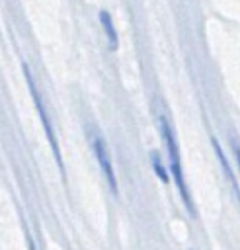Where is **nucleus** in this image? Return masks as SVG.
Returning a JSON list of instances; mask_svg holds the SVG:
<instances>
[{"instance_id":"obj_1","label":"nucleus","mask_w":240,"mask_h":250,"mask_svg":"<svg viewBox=\"0 0 240 250\" xmlns=\"http://www.w3.org/2000/svg\"><path fill=\"white\" fill-rule=\"evenodd\" d=\"M158 123H160V133H162V139H164V145H166V150H168V160H170V170H172V176H174V182L178 186V191L185 203V207L189 211H193L191 207V197H189V191H187V186H185V180H183V170H181V164H180V150H178V143H176V137H174V131L168 123V119L164 115L158 117Z\"/></svg>"},{"instance_id":"obj_2","label":"nucleus","mask_w":240,"mask_h":250,"mask_svg":"<svg viewBox=\"0 0 240 250\" xmlns=\"http://www.w3.org/2000/svg\"><path fill=\"white\" fill-rule=\"evenodd\" d=\"M23 74H25V80H27V86H29V92H31V98H33V104H35V107H37V111H39V117H41V121H43V127H45V133H47L49 145H51V148H53L55 160H57L59 168L62 170V158H60V150H59V145H57V139H55V133H53V127H51V119L47 117L45 104H43V100H41V96H39V92H37V86H35V82H33V76H31V72H29V68H27L25 64H23Z\"/></svg>"},{"instance_id":"obj_3","label":"nucleus","mask_w":240,"mask_h":250,"mask_svg":"<svg viewBox=\"0 0 240 250\" xmlns=\"http://www.w3.org/2000/svg\"><path fill=\"white\" fill-rule=\"evenodd\" d=\"M90 143H92L96 160H98V164H100V168H101V172H103V176H105V180H107L111 191L117 193V180H115V172H113V164H111V154H109V150H107L105 141H103L98 133H94V135L90 137Z\"/></svg>"},{"instance_id":"obj_4","label":"nucleus","mask_w":240,"mask_h":250,"mask_svg":"<svg viewBox=\"0 0 240 250\" xmlns=\"http://www.w3.org/2000/svg\"><path fill=\"white\" fill-rule=\"evenodd\" d=\"M100 21H101V27H103V31H105V35H107L109 47L115 51L119 41H117V33H115V25H113V21H111V16H109L105 10L100 12Z\"/></svg>"},{"instance_id":"obj_5","label":"nucleus","mask_w":240,"mask_h":250,"mask_svg":"<svg viewBox=\"0 0 240 250\" xmlns=\"http://www.w3.org/2000/svg\"><path fill=\"white\" fill-rule=\"evenodd\" d=\"M150 162H152V168H154L156 176H158L162 182H168V174H166V170H164V166H162V162H160V156H158L156 152L150 154Z\"/></svg>"},{"instance_id":"obj_6","label":"nucleus","mask_w":240,"mask_h":250,"mask_svg":"<svg viewBox=\"0 0 240 250\" xmlns=\"http://www.w3.org/2000/svg\"><path fill=\"white\" fill-rule=\"evenodd\" d=\"M234 154H236V160H238V168H240V145L234 143Z\"/></svg>"}]
</instances>
